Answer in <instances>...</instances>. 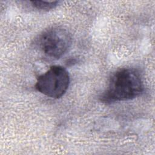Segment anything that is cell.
<instances>
[{"label":"cell","mask_w":155,"mask_h":155,"mask_svg":"<svg viewBox=\"0 0 155 155\" xmlns=\"http://www.w3.org/2000/svg\"><path fill=\"white\" fill-rule=\"evenodd\" d=\"M143 88L142 78L138 70L133 68H121L110 77L101 100L106 104L131 100L140 96Z\"/></svg>","instance_id":"6da1fadb"},{"label":"cell","mask_w":155,"mask_h":155,"mask_svg":"<svg viewBox=\"0 0 155 155\" xmlns=\"http://www.w3.org/2000/svg\"><path fill=\"white\" fill-rule=\"evenodd\" d=\"M72 37L69 31L61 26H53L40 33L35 44L45 56L51 59H59L70 48Z\"/></svg>","instance_id":"7a4b0ae2"},{"label":"cell","mask_w":155,"mask_h":155,"mask_svg":"<svg viewBox=\"0 0 155 155\" xmlns=\"http://www.w3.org/2000/svg\"><path fill=\"white\" fill-rule=\"evenodd\" d=\"M70 82L69 73L64 67L53 65L38 77L35 88L47 97L58 99L65 93Z\"/></svg>","instance_id":"3957f363"},{"label":"cell","mask_w":155,"mask_h":155,"mask_svg":"<svg viewBox=\"0 0 155 155\" xmlns=\"http://www.w3.org/2000/svg\"><path fill=\"white\" fill-rule=\"evenodd\" d=\"M31 5L39 10L48 11L54 8L58 4V1H31Z\"/></svg>","instance_id":"277c9868"}]
</instances>
